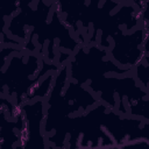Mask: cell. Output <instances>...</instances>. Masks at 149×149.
Here are the masks:
<instances>
[{"label":"cell","mask_w":149,"mask_h":149,"mask_svg":"<svg viewBox=\"0 0 149 149\" xmlns=\"http://www.w3.org/2000/svg\"><path fill=\"white\" fill-rule=\"evenodd\" d=\"M119 149H149V141L140 140V141L128 142L120 146Z\"/></svg>","instance_id":"cell-1"}]
</instances>
